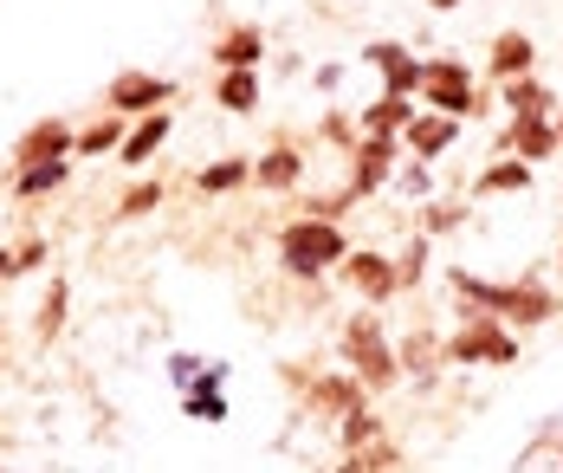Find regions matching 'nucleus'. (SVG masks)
<instances>
[{
    "mask_svg": "<svg viewBox=\"0 0 563 473\" xmlns=\"http://www.w3.org/2000/svg\"><path fill=\"white\" fill-rule=\"evenodd\" d=\"M448 286H453V298H466L473 311L506 318L511 331H538V324L558 318V293L538 286V279H511V286H499V279H479V273H460V266H453Z\"/></svg>",
    "mask_w": 563,
    "mask_h": 473,
    "instance_id": "1",
    "label": "nucleus"
},
{
    "mask_svg": "<svg viewBox=\"0 0 563 473\" xmlns=\"http://www.w3.org/2000/svg\"><path fill=\"white\" fill-rule=\"evenodd\" d=\"M343 253H350V234H343L331 215H311V208H305V221H291L279 234V266L291 279H324V273H338Z\"/></svg>",
    "mask_w": 563,
    "mask_h": 473,
    "instance_id": "2",
    "label": "nucleus"
},
{
    "mask_svg": "<svg viewBox=\"0 0 563 473\" xmlns=\"http://www.w3.org/2000/svg\"><path fill=\"white\" fill-rule=\"evenodd\" d=\"M338 351H343V363L363 376V389H395V383H401V356H395V344H389V331H383V311H376V305L350 311Z\"/></svg>",
    "mask_w": 563,
    "mask_h": 473,
    "instance_id": "3",
    "label": "nucleus"
},
{
    "mask_svg": "<svg viewBox=\"0 0 563 473\" xmlns=\"http://www.w3.org/2000/svg\"><path fill=\"white\" fill-rule=\"evenodd\" d=\"M441 363L453 370H499V363H518V331L493 311H473L460 331L441 338Z\"/></svg>",
    "mask_w": 563,
    "mask_h": 473,
    "instance_id": "4",
    "label": "nucleus"
},
{
    "mask_svg": "<svg viewBox=\"0 0 563 473\" xmlns=\"http://www.w3.org/2000/svg\"><path fill=\"white\" fill-rule=\"evenodd\" d=\"M415 98H421L428 111H448V118H460V123L493 111V98L473 91V72H466L460 59H428L421 65V91H415Z\"/></svg>",
    "mask_w": 563,
    "mask_h": 473,
    "instance_id": "5",
    "label": "nucleus"
},
{
    "mask_svg": "<svg viewBox=\"0 0 563 473\" xmlns=\"http://www.w3.org/2000/svg\"><path fill=\"white\" fill-rule=\"evenodd\" d=\"M169 98H175V78L143 72V65L117 72L111 85H104V111H123V118H150V111H163Z\"/></svg>",
    "mask_w": 563,
    "mask_h": 473,
    "instance_id": "6",
    "label": "nucleus"
},
{
    "mask_svg": "<svg viewBox=\"0 0 563 473\" xmlns=\"http://www.w3.org/2000/svg\"><path fill=\"white\" fill-rule=\"evenodd\" d=\"M338 273H343V286L363 298V305H389L395 293H401V266H395L389 253H363V246H350L338 260Z\"/></svg>",
    "mask_w": 563,
    "mask_h": 473,
    "instance_id": "7",
    "label": "nucleus"
},
{
    "mask_svg": "<svg viewBox=\"0 0 563 473\" xmlns=\"http://www.w3.org/2000/svg\"><path fill=\"white\" fill-rule=\"evenodd\" d=\"M401 136H363L356 143V163H350V195L363 201V195H383L395 182V169H401Z\"/></svg>",
    "mask_w": 563,
    "mask_h": 473,
    "instance_id": "8",
    "label": "nucleus"
},
{
    "mask_svg": "<svg viewBox=\"0 0 563 473\" xmlns=\"http://www.w3.org/2000/svg\"><path fill=\"white\" fill-rule=\"evenodd\" d=\"M453 143H460V118L428 111V105H421V111L408 118V130H401V150H408V156H421V163H441Z\"/></svg>",
    "mask_w": 563,
    "mask_h": 473,
    "instance_id": "9",
    "label": "nucleus"
},
{
    "mask_svg": "<svg viewBox=\"0 0 563 473\" xmlns=\"http://www.w3.org/2000/svg\"><path fill=\"white\" fill-rule=\"evenodd\" d=\"M493 150H499V156H525V163H551V156H563L558 150V118H511Z\"/></svg>",
    "mask_w": 563,
    "mask_h": 473,
    "instance_id": "10",
    "label": "nucleus"
},
{
    "mask_svg": "<svg viewBox=\"0 0 563 473\" xmlns=\"http://www.w3.org/2000/svg\"><path fill=\"white\" fill-rule=\"evenodd\" d=\"M363 65L383 72V91H389V98H415V91H421V59H415L401 40H376V46H363Z\"/></svg>",
    "mask_w": 563,
    "mask_h": 473,
    "instance_id": "11",
    "label": "nucleus"
},
{
    "mask_svg": "<svg viewBox=\"0 0 563 473\" xmlns=\"http://www.w3.org/2000/svg\"><path fill=\"white\" fill-rule=\"evenodd\" d=\"M71 143H78V130L65 118H40L20 130V143H13V169H26V163H46V156H71Z\"/></svg>",
    "mask_w": 563,
    "mask_h": 473,
    "instance_id": "12",
    "label": "nucleus"
},
{
    "mask_svg": "<svg viewBox=\"0 0 563 473\" xmlns=\"http://www.w3.org/2000/svg\"><path fill=\"white\" fill-rule=\"evenodd\" d=\"M169 130H175V118H169V105L163 111H150V118H130V130H123V150H117V163L123 169H150V156L169 143Z\"/></svg>",
    "mask_w": 563,
    "mask_h": 473,
    "instance_id": "13",
    "label": "nucleus"
},
{
    "mask_svg": "<svg viewBox=\"0 0 563 473\" xmlns=\"http://www.w3.org/2000/svg\"><path fill=\"white\" fill-rule=\"evenodd\" d=\"M298 182H305V150L279 143V150L253 156V188H266V195H291Z\"/></svg>",
    "mask_w": 563,
    "mask_h": 473,
    "instance_id": "14",
    "label": "nucleus"
},
{
    "mask_svg": "<svg viewBox=\"0 0 563 473\" xmlns=\"http://www.w3.org/2000/svg\"><path fill=\"white\" fill-rule=\"evenodd\" d=\"M499 98H506L511 118H558V91H551V85H538L531 72H518V78H499Z\"/></svg>",
    "mask_w": 563,
    "mask_h": 473,
    "instance_id": "15",
    "label": "nucleus"
},
{
    "mask_svg": "<svg viewBox=\"0 0 563 473\" xmlns=\"http://www.w3.org/2000/svg\"><path fill=\"white\" fill-rule=\"evenodd\" d=\"M531 176H538V163H525V156H493V163L479 169V182H473V195H479V201H493V195H525Z\"/></svg>",
    "mask_w": 563,
    "mask_h": 473,
    "instance_id": "16",
    "label": "nucleus"
},
{
    "mask_svg": "<svg viewBox=\"0 0 563 473\" xmlns=\"http://www.w3.org/2000/svg\"><path fill=\"white\" fill-rule=\"evenodd\" d=\"M214 98H221L227 118H253L260 111V65H233L214 78Z\"/></svg>",
    "mask_w": 563,
    "mask_h": 473,
    "instance_id": "17",
    "label": "nucleus"
},
{
    "mask_svg": "<svg viewBox=\"0 0 563 473\" xmlns=\"http://www.w3.org/2000/svg\"><path fill=\"white\" fill-rule=\"evenodd\" d=\"M71 176V156H46V163H26V169H13V201H46L58 195Z\"/></svg>",
    "mask_w": 563,
    "mask_h": 473,
    "instance_id": "18",
    "label": "nucleus"
},
{
    "mask_svg": "<svg viewBox=\"0 0 563 473\" xmlns=\"http://www.w3.org/2000/svg\"><path fill=\"white\" fill-rule=\"evenodd\" d=\"M266 59V33L253 26V20H240V26H227L221 40H214V65L233 72V65H260Z\"/></svg>",
    "mask_w": 563,
    "mask_h": 473,
    "instance_id": "19",
    "label": "nucleus"
},
{
    "mask_svg": "<svg viewBox=\"0 0 563 473\" xmlns=\"http://www.w3.org/2000/svg\"><path fill=\"white\" fill-rule=\"evenodd\" d=\"M65 311H71V279L53 273V279H46V293H40V311H33V338H40V344H58Z\"/></svg>",
    "mask_w": 563,
    "mask_h": 473,
    "instance_id": "20",
    "label": "nucleus"
},
{
    "mask_svg": "<svg viewBox=\"0 0 563 473\" xmlns=\"http://www.w3.org/2000/svg\"><path fill=\"white\" fill-rule=\"evenodd\" d=\"M415 111H421L415 98H389V91H383V98H376V105H369V111L356 118V136H401Z\"/></svg>",
    "mask_w": 563,
    "mask_h": 473,
    "instance_id": "21",
    "label": "nucleus"
},
{
    "mask_svg": "<svg viewBox=\"0 0 563 473\" xmlns=\"http://www.w3.org/2000/svg\"><path fill=\"white\" fill-rule=\"evenodd\" d=\"M305 396H311L324 415H343V409H356V403H363V376L343 363V376H318V383H305Z\"/></svg>",
    "mask_w": 563,
    "mask_h": 473,
    "instance_id": "22",
    "label": "nucleus"
},
{
    "mask_svg": "<svg viewBox=\"0 0 563 473\" xmlns=\"http://www.w3.org/2000/svg\"><path fill=\"white\" fill-rule=\"evenodd\" d=\"M253 182V156H221V163H208L201 176H195V195H208V201H221L233 188H246Z\"/></svg>",
    "mask_w": 563,
    "mask_h": 473,
    "instance_id": "23",
    "label": "nucleus"
},
{
    "mask_svg": "<svg viewBox=\"0 0 563 473\" xmlns=\"http://www.w3.org/2000/svg\"><path fill=\"white\" fill-rule=\"evenodd\" d=\"M123 130H130V118H123V111H104L91 130H78L71 156H117V150H123Z\"/></svg>",
    "mask_w": 563,
    "mask_h": 473,
    "instance_id": "24",
    "label": "nucleus"
},
{
    "mask_svg": "<svg viewBox=\"0 0 563 473\" xmlns=\"http://www.w3.org/2000/svg\"><path fill=\"white\" fill-rule=\"evenodd\" d=\"M538 65V46H531V33H499L493 40V78H518V72H531Z\"/></svg>",
    "mask_w": 563,
    "mask_h": 473,
    "instance_id": "25",
    "label": "nucleus"
},
{
    "mask_svg": "<svg viewBox=\"0 0 563 473\" xmlns=\"http://www.w3.org/2000/svg\"><path fill=\"white\" fill-rule=\"evenodd\" d=\"M181 415H188V421H208V428H221L227 415V383H188V389H181Z\"/></svg>",
    "mask_w": 563,
    "mask_h": 473,
    "instance_id": "26",
    "label": "nucleus"
},
{
    "mask_svg": "<svg viewBox=\"0 0 563 473\" xmlns=\"http://www.w3.org/2000/svg\"><path fill=\"white\" fill-rule=\"evenodd\" d=\"M511 468H563V415H551L525 448H518V461Z\"/></svg>",
    "mask_w": 563,
    "mask_h": 473,
    "instance_id": "27",
    "label": "nucleus"
},
{
    "mask_svg": "<svg viewBox=\"0 0 563 473\" xmlns=\"http://www.w3.org/2000/svg\"><path fill=\"white\" fill-rule=\"evenodd\" d=\"M338 468L343 473H383V468H408V461H401V448H395V441L376 435V441H363V448H343Z\"/></svg>",
    "mask_w": 563,
    "mask_h": 473,
    "instance_id": "28",
    "label": "nucleus"
},
{
    "mask_svg": "<svg viewBox=\"0 0 563 473\" xmlns=\"http://www.w3.org/2000/svg\"><path fill=\"white\" fill-rule=\"evenodd\" d=\"M395 356H401V376H434V363H441V338H434V331H408V338L395 344Z\"/></svg>",
    "mask_w": 563,
    "mask_h": 473,
    "instance_id": "29",
    "label": "nucleus"
},
{
    "mask_svg": "<svg viewBox=\"0 0 563 473\" xmlns=\"http://www.w3.org/2000/svg\"><path fill=\"white\" fill-rule=\"evenodd\" d=\"M163 195H169V188H163L156 176L130 182V188L117 195V221H143V215H156V208H163Z\"/></svg>",
    "mask_w": 563,
    "mask_h": 473,
    "instance_id": "30",
    "label": "nucleus"
},
{
    "mask_svg": "<svg viewBox=\"0 0 563 473\" xmlns=\"http://www.w3.org/2000/svg\"><path fill=\"white\" fill-rule=\"evenodd\" d=\"M473 221V208L466 201H421V234L434 240V234H460Z\"/></svg>",
    "mask_w": 563,
    "mask_h": 473,
    "instance_id": "31",
    "label": "nucleus"
},
{
    "mask_svg": "<svg viewBox=\"0 0 563 473\" xmlns=\"http://www.w3.org/2000/svg\"><path fill=\"white\" fill-rule=\"evenodd\" d=\"M376 435H383V415L369 409V403H356V409L338 415V441L343 448H363V441H376Z\"/></svg>",
    "mask_w": 563,
    "mask_h": 473,
    "instance_id": "32",
    "label": "nucleus"
},
{
    "mask_svg": "<svg viewBox=\"0 0 563 473\" xmlns=\"http://www.w3.org/2000/svg\"><path fill=\"white\" fill-rule=\"evenodd\" d=\"M428 253H434V246H428V234H415V240H408V253L395 260V266H401V293H415V286L428 279Z\"/></svg>",
    "mask_w": 563,
    "mask_h": 473,
    "instance_id": "33",
    "label": "nucleus"
},
{
    "mask_svg": "<svg viewBox=\"0 0 563 473\" xmlns=\"http://www.w3.org/2000/svg\"><path fill=\"white\" fill-rule=\"evenodd\" d=\"M395 188H401L408 201H428V195H434V176H428V163H421V156H408V163L395 169Z\"/></svg>",
    "mask_w": 563,
    "mask_h": 473,
    "instance_id": "34",
    "label": "nucleus"
},
{
    "mask_svg": "<svg viewBox=\"0 0 563 473\" xmlns=\"http://www.w3.org/2000/svg\"><path fill=\"white\" fill-rule=\"evenodd\" d=\"M46 253H53V246H46L40 234L20 240V246H13V273H40V266H46Z\"/></svg>",
    "mask_w": 563,
    "mask_h": 473,
    "instance_id": "35",
    "label": "nucleus"
},
{
    "mask_svg": "<svg viewBox=\"0 0 563 473\" xmlns=\"http://www.w3.org/2000/svg\"><path fill=\"white\" fill-rule=\"evenodd\" d=\"M195 376H201V356H195V351H175L169 356V383H175V389H188Z\"/></svg>",
    "mask_w": 563,
    "mask_h": 473,
    "instance_id": "36",
    "label": "nucleus"
},
{
    "mask_svg": "<svg viewBox=\"0 0 563 473\" xmlns=\"http://www.w3.org/2000/svg\"><path fill=\"white\" fill-rule=\"evenodd\" d=\"M343 85V65H318V91H338Z\"/></svg>",
    "mask_w": 563,
    "mask_h": 473,
    "instance_id": "37",
    "label": "nucleus"
},
{
    "mask_svg": "<svg viewBox=\"0 0 563 473\" xmlns=\"http://www.w3.org/2000/svg\"><path fill=\"white\" fill-rule=\"evenodd\" d=\"M13 279V246H0V286Z\"/></svg>",
    "mask_w": 563,
    "mask_h": 473,
    "instance_id": "38",
    "label": "nucleus"
},
{
    "mask_svg": "<svg viewBox=\"0 0 563 473\" xmlns=\"http://www.w3.org/2000/svg\"><path fill=\"white\" fill-rule=\"evenodd\" d=\"M428 7H434V13H453V7H460V0H428Z\"/></svg>",
    "mask_w": 563,
    "mask_h": 473,
    "instance_id": "39",
    "label": "nucleus"
},
{
    "mask_svg": "<svg viewBox=\"0 0 563 473\" xmlns=\"http://www.w3.org/2000/svg\"><path fill=\"white\" fill-rule=\"evenodd\" d=\"M558 150H563V111H558Z\"/></svg>",
    "mask_w": 563,
    "mask_h": 473,
    "instance_id": "40",
    "label": "nucleus"
},
{
    "mask_svg": "<svg viewBox=\"0 0 563 473\" xmlns=\"http://www.w3.org/2000/svg\"><path fill=\"white\" fill-rule=\"evenodd\" d=\"M0 356H7V331H0Z\"/></svg>",
    "mask_w": 563,
    "mask_h": 473,
    "instance_id": "41",
    "label": "nucleus"
},
{
    "mask_svg": "<svg viewBox=\"0 0 563 473\" xmlns=\"http://www.w3.org/2000/svg\"><path fill=\"white\" fill-rule=\"evenodd\" d=\"M558 273H563V246H558Z\"/></svg>",
    "mask_w": 563,
    "mask_h": 473,
    "instance_id": "42",
    "label": "nucleus"
}]
</instances>
